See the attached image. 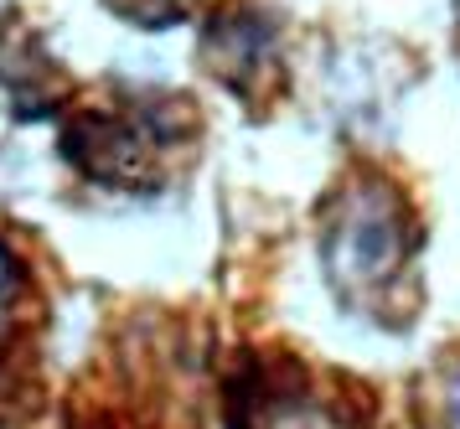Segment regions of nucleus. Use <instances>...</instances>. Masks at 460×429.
Returning a JSON list of instances; mask_svg holds the SVG:
<instances>
[{"mask_svg": "<svg viewBox=\"0 0 460 429\" xmlns=\"http://www.w3.org/2000/svg\"><path fill=\"white\" fill-rule=\"evenodd\" d=\"M398 254H403V238L388 223V212H377V207H357L352 218L336 228V244L326 248V259H336L341 274H347L341 285H373V280H383L398 264Z\"/></svg>", "mask_w": 460, "mask_h": 429, "instance_id": "nucleus-1", "label": "nucleus"}, {"mask_svg": "<svg viewBox=\"0 0 460 429\" xmlns=\"http://www.w3.org/2000/svg\"><path fill=\"white\" fill-rule=\"evenodd\" d=\"M16 295H22V264H16V254H11V248L0 244V321L11 316Z\"/></svg>", "mask_w": 460, "mask_h": 429, "instance_id": "nucleus-3", "label": "nucleus"}, {"mask_svg": "<svg viewBox=\"0 0 460 429\" xmlns=\"http://www.w3.org/2000/svg\"><path fill=\"white\" fill-rule=\"evenodd\" d=\"M119 16L129 21H146V26H161V21H176V16H187V5L191 0H109Z\"/></svg>", "mask_w": 460, "mask_h": 429, "instance_id": "nucleus-2", "label": "nucleus"}]
</instances>
